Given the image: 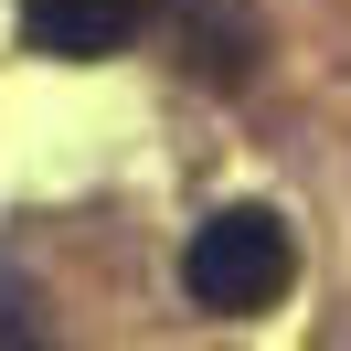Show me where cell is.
Listing matches in <instances>:
<instances>
[{
  "label": "cell",
  "instance_id": "cell-1",
  "mask_svg": "<svg viewBox=\"0 0 351 351\" xmlns=\"http://www.w3.org/2000/svg\"><path fill=\"white\" fill-rule=\"evenodd\" d=\"M287 277H298V245H287V223L266 213V202H223V213L181 245V287H192V308H213V319L277 308Z\"/></svg>",
  "mask_w": 351,
  "mask_h": 351
},
{
  "label": "cell",
  "instance_id": "cell-2",
  "mask_svg": "<svg viewBox=\"0 0 351 351\" xmlns=\"http://www.w3.org/2000/svg\"><path fill=\"white\" fill-rule=\"evenodd\" d=\"M138 11L149 0H22V43L53 53V64H96L138 32Z\"/></svg>",
  "mask_w": 351,
  "mask_h": 351
}]
</instances>
